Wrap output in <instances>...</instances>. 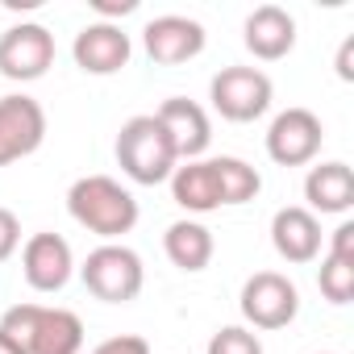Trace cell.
I'll list each match as a JSON object with an SVG mask.
<instances>
[{"label":"cell","instance_id":"obj_18","mask_svg":"<svg viewBox=\"0 0 354 354\" xmlns=\"http://www.w3.org/2000/svg\"><path fill=\"white\" fill-rule=\"evenodd\" d=\"M162 250H167V259L180 271H205L213 263L217 246H213V234L201 221H175L162 234Z\"/></svg>","mask_w":354,"mask_h":354},{"label":"cell","instance_id":"obj_2","mask_svg":"<svg viewBox=\"0 0 354 354\" xmlns=\"http://www.w3.org/2000/svg\"><path fill=\"white\" fill-rule=\"evenodd\" d=\"M0 333H9L26 354H80L84 350V321L71 308L13 304L0 317Z\"/></svg>","mask_w":354,"mask_h":354},{"label":"cell","instance_id":"obj_16","mask_svg":"<svg viewBox=\"0 0 354 354\" xmlns=\"http://www.w3.org/2000/svg\"><path fill=\"white\" fill-rule=\"evenodd\" d=\"M304 201H308V213H350L354 209V171L346 162H321L304 175Z\"/></svg>","mask_w":354,"mask_h":354},{"label":"cell","instance_id":"obj_12","mask_svg":"<svg viewBox=\"0 0 354 354\" xmlns=\"http://www.w3.org/2000/svg\"><path fill=\"white\" fill-rule=\"evenodd\" d=\"M154 117H158V125L167 129V138H171L175 158H180V162H192V158H201V154L209 150L213 125H209V113H205L196 100H188V96H171V100L158 104Z\"/></svg>","mask_w":354,"mask_h":354},{"label":"cell","instance_id":"obj_6","mask_svg":"<svg viewBox=\"0 0 354 354\" xmlns=\"http://www.w3.org/2000/svg\"><path fill=\"white\" fill-rule=\"evenodd\" d=\"M300 313V292L279 271H254L242 283V317L254 329H288Z\"/></svg>","mask_w":354,"mask_h":354},{"label":"cell","instance_id":"obj_14","mask_svg":"<svg viewBox=\"0 0 354 354\" xmlns=\"http://www.w3.org/2000/svg\"><path fill=\"white\" fill-rule=\"evenodd\" d=\"M242 38H246V50L263 63H279L292 55L296 46V17L279 5H259L246 26H242Z\"/></svg>","mask_w":354,"mask_h":354},{"label":"cell","instance_id":"obj_15","mask_svg":"<svg viewBox=\"0 0 354 354\" xmlns=\"http://www.w3.org/2000/svg\"><path fill=\"white\" fill-rule=\"evenodd\" d=\"M271 246L283 263H313L321 254V221L308 209L288 205L271 217Z\"/></svg>","mask_w":354,"mask_h":354},{"label":"cell","instance_id":"obj_25","mask_svg":"<svg viewBox=\"0 0 354 354\" xmlns=\"http://www.w3.org/2000/svg\"><path fill=\"white\" fill-rule=\"evenodd\" d=\"M92 9L109 21V17H125V13H133V9H138V0H92Z\"/></svg>","mask_w":354,"mask_h":354},{"label":"cell","instance_id":"obj_22","mask_svg":"<svg viewBox=\"0 0 354 354\" xmlns=\"http://www.w3.org/2000/svg\"><path fill=\"white\" fill-rule=\"evenodd\" d=\"M21 246V221L13 209H0V263H9Z\"/></svg>","mask_w":354,"mask_h":354},{"label":"cell","instance_id":"obj_4","mask_svg":"<svg viewBox=\"0 0 354 354\" xmlns=\"http://www.w3.org/2000/svg\"><path fill=\"white\" fill-rule=\"evenodd\" d=\"M80 279H84V288L96 300H104V304H129V300H138V292L146 283V267H142V259L129 246L104 242V246H96L84 259Z\"/></svg>","mask_w":354,"mask_h":354},{"label":"cell","instance_id":"obj_20","mask_svg":"<svg viewBox=\"0 0 354 354\" xmlns=\"http://www.w3.org/2000/svg\"><path fill=\"white\" fill-rule=\"evenodd\" d=\"M317 283H321V296L329 304H350V296H354V263L325 254L321 271H317Z\"/></svg>","mask_w":354,"mask_h":354},{"label":"cell","instance_id":"obj_10","mask_svg":"<svg viewBox=\"0 0 354 354\" xmlns=\"http://www.w3.org/2000/svg\"><path fill=\"white\" fill-rule=\"evenodd\" d=\"M142 46H146V55H150L158 67H180V63H188V59H196V55L205 50V26L192 21V17L167 13V17L146 21Z\"/></svg>","mask_w":354,"mask_h":354},{"label":"cell","instance_id":"obj_5","mask_svg":"<svg viewBox=\"0 0 354 354\" xmlns=\"http://www.w3.org/2000/svg\"><path fill=\"white\" fill-rule=\"evenodd\" d=\"M271 96H275V88H271L267 71H259V67H221L209 84L213 109L225 121H238V125L259 121L271 109Z\"/></svg>","mask_w":354,"mask_h":354},{"label":"cell","instance_id":"obj_23","mask_svg":"<svg viewBox=\"0 0 354 354\" xmlns=\"http://www.w3.org/2000/svg\"><path fill=\"white\" fill-rule=\"evenodd\" d=\"M92 354H150V342L146 337H133V333H121V337L100 342Z\"/></svg>","mask_w":354,"mask_h":354},{"label":"cell","instance_id":"obj_9","mask_svg":"<svg viewBox=\"0 0 354 354\" xmlns=\"http://www.w3.org/2000/svg\"><path fill=\"white\" fill-rule=\"evenodd\" d=\"M46 142V113L34 96H0V167L34 154Z\"/></svg>","mask_w":354,"mask_h":354},{"label":"cell","instance_id":"obj_8","mask_svg":"<svg viewBox=\"0 0 354 354\" xmlns=\"http://www.w3.org/2000/svg\"><path fill=\"white\" fill-rule=\"evenodd\" d=\"M325 125L313 109H283L267 129V154L279 167H304L321 154Z\"/></svg>","mask_w":354,"mask_h":354},{"label":"cell","instance_id":"obj_19","mask_svg":"<svg viewBox=\"0 0 354 354\" xmlns=\"http://www.w3.org/2000/svg\"><path fill=\"white\" fill-rule=\"evenodd\" d=\"M213 167H217V184H221V205H246L263 192V175L250 162L221 154V158H213Z\"/></svg>","mask_w":354,"mask_h":354},{"label":"cell","instance_id":"obj_1","mask_svg":"<svg viewBox=\"0 0 354 354\" xmlns=\"http://www.w3.org/2000/svg\"><path fill=\"white\" fill-rule=\"evenodd\" d=\"M67 213L96 238H121L138 225V201L113 175H84L67 192Z\"/></svg>","mask_w":354,"mask_h":354},{"label":"cell","instance_id":"obj_7","mask_svg":"<svg viewBox=\"0 0 354 354\" xmlns=\"http://www.w3.org/2000/svg\"><path fill=\"white\" fill-rule=\"evenodd\" d=\"M55 63V34L38 21H21L0 34V75L30 84L42 80Z\"/></svg>","mask_w":354,"mask_h":354},{"label":"cell","instance_id":"obj_21","mask_svg":"<svg viewBox=\"0 0 354 354\" xmlns=\"http://www.w3.org/2000/svg\"><path fill=\"white\" fill-rule=\"evenodd\" d=\"M209 354H263V342L242 325H225L209 337Z\"/></svg>","mask_w":354,"mask_h":354},{"label":"cell","instance_id":"obj_13","mask_svg":"<svg viewBox=\"0 0 354 354\" xmlns=\"http://www.w3.org/2000/svg\"><path fill=\"white\" fill-rule=\"evenodd\" d=\"M75 271V259H71V246L67 238L59 234H34L26 246H21V275L34 292H59L67 288Z\"/></svg>","mask_w":354,"mask_h":354},{"label":"cell","instance_id":"obj_26","mask_svg":"<svg viewBox=\"0 0 354 354\" xmlns=\"http://www.w3.org/2000/svg\"><path fill=\"white\" fill-rule=\"evenodd\" d=\"M350 63H354V38H346L342 50H337V75H342V80H354V67H350Z\"/></svg>","mask_w":354,"mask_h":354},{"label":"cell","instance_id":"obj_17","mask_svg":"<svg viewBox=\"0 0 354 354\" xmlns=\"http://www.w3.org/2000/svg\"><path fill=\"white\" fill-rule=\"evenodd\" d=\"M171 196L188 213H213L221 209V184H217V167L213 158H192L184 167L171 171Z\"/></svg>","mask_w":354,"mask_h":354},{"label":"cell","instance_id":"obj_27","mask_svg":"<svg viewBox=\"0 0 354 354\" xmlns=\"http://www.w3.org/2000/svg\"><path fill=\"white\" fill-rule=\"evenodd\" d=\"M0 354H26V350H21V346L9 337V333H0Z\"/></svg>","mask_w":354,"mask_h":354},{"label":"cell","instance_id":"obj_11","mask_svg":"<svg viewBox=\"0 0 354 354\" xmlns=\"http://www.w3.org/2000/svg\"><path fill=\"white\" fill-rule=\"evenodd\" d=\"M71 55H75V67L88 71V75H117V71L129 63L133 46H129V34H125L121 26H113V21H92V26H84V30L75 34Z\"/></svg>","mask_w":354,"mask_h":354},{"label":"cell","instance_id":"obj_24","mask_svg":"<svg viewBox=\"0 0 354 354\" xmlns=\"http://www.w3.org/2000/svg\"><path fill=\"white\" fill-rule=\"evenodd\" d=\"M329 254L354 263V221H342V225L329 234Z\"/></svg>","mask_w":354,"mask_h":354},{"label":"cell","instance_id":"obj_3","mask_svg":"<svg viewBox=\"0 0 354 354\" xmlns=\"http://www.w3.org/2000/svg\"><path fill=\"white\" fill-rule=\"evenodd\" d=\"M117 167L129 175L133 184H162L171 180V171L180 167V158H175V146L167 138V129L158 125L154 113H142V117H129L117 133Z\"/></svg>","mask_w":354,"mask_h":354}]
</instances>
